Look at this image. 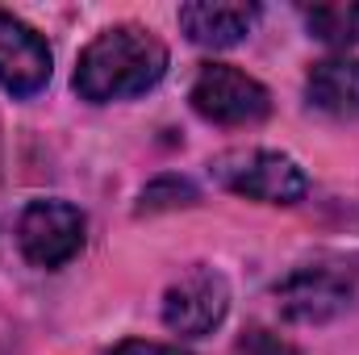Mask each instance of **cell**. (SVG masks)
<instances>
[{
	"instance_id": "obj_5",
	"label": "cell",
	"mask_w": 359,
	"mask_h": 355,
	"mask_svg": "<svg viewBox=\"0 0 359 355\" xmlns=\"http://www.w3.org/2000/svg\"><path fill=\"white\" fill-rule=\"evenodd\" d=\"M276 309L284 322H297V326H322L339 314L351 309L355 301V284L347 272L339 267H322V264H305V267H292L276 288Z\"/></svg>"
},
{
	"instance_id": "obj_10",
	"label": "cell",
	"mask_w": 359,
	"mask_h": 355,
	"mask_svg": "<svg viewBox=\"0 0 359 355\" xmlns=\"http://www.w3.org/2000/svg\"><path fill=\"white\" fill-rule=\"evenodd\" d=\"M309 38L334 51L359 46V0H330V4H305L301 8Z\"/></svg>"
},
{
	"instance_id": "obj_4",
	"label": "cell",
	"mask_w": 359,
	"mask_h": 355,
	"mask_svg": "<svg viewBox=\"0 0 359 355\" xmlns=\"http://www.w3.org/2000/svg\"><path fill=\"white\" fill-rule=\"evenodd\" d=\"M188 100L213 126H255L271 113V92L230 63H205Z\"/></svg>"
},
{
	"instance_id": "obj_3",
	"label": "cell",
	"mask_w": 359,
	"mask_h": 355,
	"mask_svg": "<svg viewBox=\"0 0 359 355\" xmlns=\"http://www.w3.org/2000/svg\"><path fill=\"white\" fill-rule=\"evenodd\" d=\"M213 176L222 180L230 192L264 205H297L309 192V176L292 155L280 151H230L213 163Z\"/></svg>"
},
{
	"instance_id": "obj_2",
	"label": "cell",
	"mask_w": 359,
	"mask_h": 355,
	"mask_svg": "<svg viewBox=\"0 0 359 355\" xmlns=\"http://www.w3.org/2000/svg\"><path fill=\"white\" fill-rule=\"evenodd\" d=\"M84 239H88V217L80 205L72 201H59V196H42V201H29L21 209V222H17V247L21 255L34 267H55L72 264L80 251H84Z\"/></svg>"
},
{
	"instance_id": "obj_13",
	"label": "cell",
	"mask_w": 359,
	"mask_h": 355,
	"mask_svg": "<svg viewBox=\"0 0 359 355\" xmlns=\"http://www.w3.org/2000/svg\"><path fill=\"white\" fill-rule=\"evenodd\" d=\"M109 355H188L184 347H172V343H151V339H126L117 343Z\"/></svg>"
},
{
	"instance_id": "obj_6",
	"label": "cell",
	"mask_w": 359,
	"mask_h": 355,
	"mask_svg": "<svg viewBox=\"0 0 359 355\" xmlns=\"http://www.w3.org/2000/svg\"><path fill=\"white\" fill-rule=\"evenodd\" d=\"M230 314V284L213 267H192L163 293V326L180 339L213 335Z\"/></svg>"
},
{
	"instance_id": "obj_9",
	"label": "cell",
	"mask_w": 359,
	"mask_h": 355,
	"mask_svg": "<svg viewBox=\"0 0 359 355\" xmlns=\"http://www.w3.org/2000/svg\"><path fill=\"white\" fill-rule=\"evenodd\" d=\"M305 96L313 109L355 121L359 117V59L355 55H339V59H322L313 63L309 80H305Z\"/></svg>"
},
{
	"instance_id": "obj_12",
	"label": "cell",
	"mask_w": 359,
	"mask_h": 355,
	"mask_svg": "<svg viewBox=\"0 0 359 355\" xmlns=\"http://www.w3.org/2000/svg\"><path fill=\"white\" fill-rule=\"evenodd\" d=\"M234 355H301L288 339H280V335H271L264 326H255V330H247L243 339H238V347Z\"/></svg>"
},
{
	"instance_id": "obj_11",
	"label": "cell",
	"mask_w": 359,
	"mask_h": 355,
	"mask_svg": "<svg viewBox=\"0 0 359 355\" xmlns=\"http://www.w3.org/2000/svg\"><path fill=\"white\" fill-rule=\"evenodd\" d=\"M196 201V184L184 176H159L151 180L138 196V213H159V209H180Z\"/></svg>"
},
{
	"instance_id": "obj_1",
	"label": "cell",
	"mask_w": 359,
	"mask_h": 355,
	"mask_svg": "<svg viewBox=\"0 0 359 355\" xmlns=\"http://www.w3.org/2000/svg\"><path fill=\"white\" fill-rule=\"evenodd\" d=\"M168 76V46L147 25H109L76 59L72 88L88 105H113L151 92Z\"/></svg>"
},
{
	"instance_id": "obj_7",
	"label": "cell",
	"mask_w": 359,
	"mask_h": 355,
	"mask_svg": "<svg viewBox=\"0 0 359 355\" xmlns=\"http://www.w3.org/2000/svg\"><path fill=\"white\" fill-rule=\"evenodd\" d=\"M50 46L46 38L25 25L21 17L4 13L0 8V88L8 96H38V92L50 84Z\"/></svg>"
},
{
	"instance_id": "obj_8",
	"label": "cell",
	"mask_w": 359,
	"mask_h": 355,
	"mask_svg": "<svg viewBox=\"0 0 359 355\" xmlns=\"http://www.w3.org/2000/svg\"><path fill=\"white\" fill-rule=\"evenodd\" d=\"M259 21V4H243V0H192L180 4V29L188 42L205 46V51H230L238 46Z\"/></svg>"
}]
</instances>
